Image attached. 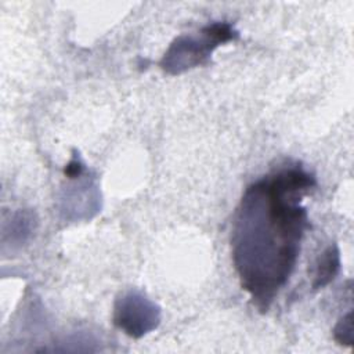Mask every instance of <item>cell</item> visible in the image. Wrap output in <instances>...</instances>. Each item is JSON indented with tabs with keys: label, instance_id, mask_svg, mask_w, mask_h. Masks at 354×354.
Wrapping results in <instances>:
<instances>
[{
	"label": "cell",
	"instance_id": "3957f363",
	"mask_svg": "<svg viewBox=\"0 0 354 354\" xmlns=\"http://www.w3.org/2000/svg\"><path fill=\"white\" fill-rule=\"evenodd\" d=\"M160 321L159 307L138 290L123 293L115 301L113 322L131 337H141L156 329Z\"/></svg>",
	"mask_w": 354,
	"mask_h": 354
},
{
	"label": "cell",
	"instance_id": "6da1fadb",
	"mask_svg": "<svg viewBox=\"0 0 354 354\" xmlns=\"http://www.w3.org/2000/svg\"><path fill=\"white\" fill-rule=\"evenodd\" d=\"M315 185V177L295 165L263 176L241 198L231 234L232 260L242 289L261 310L296 267L310 225L301 201Z\"/></svg>",
	"mask_w": 354,
	"mask_h": 354
},
{
	"label": "cell",
	"instance_id": "5b68a950",
	"mask_svg": "<svg viewBox=\"0 0 354 354\" xmlns=\"http://www.w3.org/2000/svg\"><path fill=\"white\" fill-rule=\"evenodd\" d=\"M335 340L344 346L353 344V311L350 310L346 315H343L333 329Z\"/></svg>",
	"mask_w": 354,
	"mask_h": 354
},
{
	"label": "cell",
	"instance_id": "8992f818",
	"mask_svg": "<svg viewBox=\"0 0 354 354\" xmlns=\"http://www.w3.org/2000/svg\"><path fill=\"white\" fill-rule=\"evenodd\" d=\"M82 171H83V165H82V162H80L77 158H73V159L65 166V170H64L65 176L69 177V178H76V177H79V176L82 174Z\"/></svg>",
	"mask_w": 354,
	"mask_h": 354
},
{
	"label": "cell",
	"instance_id": "277c9868",
	"mask_svg": "<svg viewBox=\"0 0 354 354\" xmlns=\"http://www.w3.org/2000/svg\"><path fill=\"white\" fill-rule=\"evenodd\" d=\"M340 270V252L336 245L328 246L322 254L318 257L314 274L313 289H319L326 286L335 279Z\"/></svg>",
	"mask_w": 354,
	"mask_h": 354
},
{
	"label": "cell",
	"instance_id": "7a4b0ae2",
	"mask_svg": "<svg viewBox=\"0 0 354 354\" xmlns=\"http://www.w3.org/2000/svg\"><path fill=\"white\" fill-rule=\"evenodd\" d=\"M236 37L238 32L230 22H212L203 26L199 35H183L174 39L162 57L160 66L169 73H181L206 64L217 46L235 40Z\"/></svg>",
	"mask_w": 354,
	"mask_h": 354
}]
</instances>
